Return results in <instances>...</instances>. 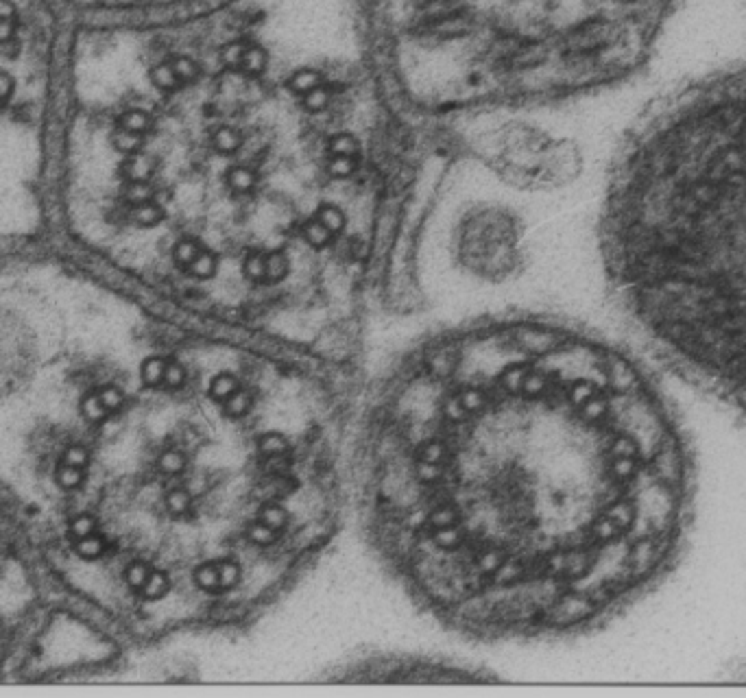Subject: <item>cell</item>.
<instances>
[{"mask_svg":"<svg viewBox=\"0 0 746 698\" xmlns=\"http://www.w3.org/2000/svg\"><path fill=\"white\" fill-rule=\"evenodd\" d=\"M160 469L166 474H182L186 467V454H182L179 449H166L164 454L157 461Z\"/></svg>","mask_w":746,"mask_h":698,"instance_id":"cell-21","label":"cell"},{"mask_svg":"<svg viewBox=\"0 0 746 698\" xmlns=\"http://www.w3.org/2000/svg\"><path fill=\"white\" fill-rule=\"evenodd\" d=\"M327 171H329L332 177H338V180H343V177H350L356 171V162H354V157L332 155V159L327 164Z\"/></svg>","mask_w":746,"mask_h":698,"instance_id":"cell-28","label":"cell"},{"mask_svg":"<svg viewBox=\"0 0 746 698\" xmlns=\"http://www.w3.org/2000/svg\"><path fill=\"white\" fill-rule=\"evenodd\" d=\"M149 574H151V568L144 563V561H133V563L127 568V572H124V579H127V585L131 590L140 592L149 579Z\"/></svg>","mask_w":746,"mask_h":698,"instance_id":"cell-20","label":"cell"},{"mask_svg":"<svg viewBox=\"0 0 746 698\" xmlns=\"http://www.w3.org/2000/svg\"><path fill=\"white\" fill-rule=\"evenodd\" d=\"M267 68V52L260 46H247L242 61H240V70L249 77H258L265 72Z\"/></svg>","mask_w":746,"mask_h":698,"instance_id":"cell-10","label":"cell"},{"mask_svg":"<svg viewBox=\"0 0 746 698\" xmlns=\"http://www.w3.org/2000/svg\"><path fill=\"white\" fill-rule=\"evenodd\" d=\"M329 153H332V155L356 157V153H358V142H356V138H352V135H347V133L334 135V138L329 140Z\"/></svg>","mask_w":746,"mask_h":698,"instance_id":"cell-22","label":"cell"},{"mask_svg":"<svg viewBox=\"0 0 746 698\" xmlns=\"http://www.w3.org/2000/svg\"><path fill=\"white\" fill-rule=\"evenodd\" d=\"M238 389H240V382H238L236 376L229 374V371H220V374H216V376L212 378L210 389H207V395H210L212 402L223 404V402L229 398V395H233Z\"/></svg>","mask_w":746,"mask_h":698,"instance_id":"cell-2","label":"cell"},{"mask_svg":"<svg viewBox=\"0 0 746 698\" xmlns=\"http://www.w3.org/2000/svg\"><path fill=\"white\" fill-rule=\"evenodd\" d=\"M301 231H303V238H306V242L314 249L327 247V244L332 242V238H334V234H332V231L316 216H312L310 221H306V225H303Z\"/></svg>","mask_w":746,"mask_h":698,"instance_id":"cell-6","label":"cell"},{"mask_svg":"<svg viewBox=\"0 0 746 698\" xmlns=\"http://www.w3.org/2000/svg\"><path fill=\"white\" fill-rule=\"evenodd\" d=\"M620 291L657 347L746 398V57L653 101L609 201Z\"/></svg>","mask_w":746,"mask_h":698,"instance_id":"cell-1","label":"cell"},{"mask_svg":"<svg viewBox=\"0 0 746 698\" xmlns=\"http://www.w3.org/2000/svg\"><path fill=\"white\" fill-rule=\"evenodd\" d=\"M94 528H96V522H94L90 515H79V517L73 519V524H70V532H73L77 539L94 535Z\"/></svg>","mask_w":746,"mask_h":698,"instance_id":"cell-30","label":"cell"},{"mask_svg":"<svg viewBox=\"0 0 746 698\" xmlns=\"http://www.w3.org/2000/svg\"><path fill=\"white\" fill-rule=\"evenodd\" d=\"M227 182H229V188L233 190V193L245 195L256 186V173L251 168H247V166H236V168H231L227 173Z\"/></svg>","mask_w":746,"mask_h":698,"instance_id":"cell-15","label":"cell"},{"mask_svg":"<svg viewBox=\"0 0 746 698\" xmlns=\"http://www.w3.org/2000/svg\"><path fill=\"white\" fill-rule=\"evenodd\" d=\"M329 99H332L329 90L325 86H319L312 92L303 94V105H306V109H310V112H321V109H325L329 105Z\"/></svg>","mask_w":746,"mask_h":698,"instance_id":"cell-23","label":"cell"},{"mask_svg":"<svg viewBox=\"0 0 746 698\" xmlns=\"http://www.w3.org/2000/svg\"><path fill=\"white\" fill-rule=\"evenodd\" d=\"M201 249H203V244H199L197 240H192V238H184V240L175 242V247H173V260H175V264H177L179 269H186V271H188V266L195 262V258L201 253Z\"/></svg>","mask_w":746,"mask_h":698,"instance_id":"cell-8","label":"cell"},{"mask_svg":"<svg viewBox=\"0 0 746 698\" xmlns=\"http://www.w3.org/2000/svg\"><path fill=\"white\" fill-rule=\"evenodd\" d=\"M314 216L319 218V221H321L334 236L341 234V231L345 229V214H343V210L336 208V205H321V208L316 210Z\"/></svg>","mask_w":746,"mask_h":698,"instance_id":"cell-17","label":"cell"},{"mask_svg":"<svg viewBox=\"0 0 746 698\" xmlns=\"http://www.w3.org/2000/svg\"><path fill=\"white\" fill-rule=\"evenodd\" d=\"M88 458H90L88 449L81 447V445H70L66 449V454H64V463L75 465V467H81V469L88 465Z\"/></svg>","mask_w":746,"mask_h":698,"instance_id":"cell-31","label":"cell"},{"mask_svg":"<svg viewBox=\"0 0 746 698\" xmlns=\"http://www.w3.org/2000/svg\"><path fill=\"white\" fill-rule=\"evenodd\" d=\"M171 66H173L175 75L179 77V81H182V86L190 84V81H195L199 77V66L190 57H175V59H171Z\"/></svg>","mask_w":746,"mask_h":698,"instance_id":"cell-19","label":"cell"},{"mask_svg":"<svg viewBox=\"0 0 746 698\" xmlns=\"http://www.w3.org/2000/svg\"><path fill=\"white\" fill-rule=\"evenodd\" d=\"M288 275V258L284 251L273 249L267 253V282H282Z\"/></svg>","mask_w":746,"mask_h":698,"instance_id":"cell-14","label":"cell"},{"mask_svg":"<svg viewBox=\"0 0 746 698\" xmlns=\"http://www.w3.org/2000/svg\"><path fill=\"white\" fill-rule=\"evenodd\" d=\"M212 144L214 148L218 151V153H233V151H238L240 144H242V135L238 129L233 127H220L216 129V133L212 135Z\"/></svg>","mask_w":746,"mask_h":698,"instance_id":"cell-9","label":"cell"},{"mask_svg":"<svg viewBox=\"0 0 746 698\" xmlns=\"http://www.w3.org/2000/svg\"><path fill=\"white\" fill-rule=\"evenodd\" d=\"M216 266H218V260H216L214 251L203 247L201 253L195 258V262L188 266V273L197 280H210L216 275Z\"/></svg>","mask_w":746,"mask_h":698,"instance_id":"cell-7","label":"cell"},{"mask_svg":"<svg viewBox=\"0 0 746 698\" xmlns=\"http://www.w3.org/2000/svg\"><path fill=\"white\" fill-rule=\"evenodd\" d=\"M245 275L256 284L267 282V253L265 251H251L245 260Z\"/></svg>","mask_w":746,"mask_h":698,"instance_id":"cell-11","label":"cell"},{"mask_svg":"<svg viewBox=\"0 0 746 698\" xmlns=\"http://www.w3.org/2000/svg\"><path fill=\"white\" fill-rule=\"evenodd\" d=\"M81 481H83V472H81V467H75V465L64 463L57 472V483L61 489H75L81 485Z\"/></svg>","mask_w":746,"mask_h":698,"instance_id":"cell-26","label":"cell"},{"mask_svg":"<svg viewBox=\"0 0 746 698\" xmlns=\"http://www.w3.org/2000/svg\"><path fill=\"white\" fill-rule=\"evenodd\" d=\"M81 413L86 415V419H90V421H103V419L109 415V410L103 406V402H101V398H99V389L83 395V400H81Z\"/></svg>","mask_w":746,"mask_h":698,"instance_id":"cell-16","label":"cell"},{"mask_svg":"<svg viewBox=\"0 0 746 698\" xmlns=\"http://www.w3.org/2000/svg\"><path fill=\"white\" fill-rule=\"evenodd\" d=\"M169 590H171V579L164 572H151L140 592L146 600H160L162 596L169 594Z\"/></svg>","mask_w":746,"mask_h":698,"instance_id":"cell-13","label":"cell"},{"mask_svg":"<svg viewBox=\"0 0 746 698\" xmlns=\"http://www.w3.org/2000/svg\"><path fill=\"white\" fill-rule=\"evenodd\" d=\"M186 385V369L175 360H169L164 371V387L166 389H182Z\"/></svg>","mask_w":746,"mask_h":698,"instance_id":"cell-24","label":"cell"},{"mask_svg":"<svg viewBox=\"0 0 746 698\" xmlns=\"http://www.w3.org/2000/svg\"><path fill=\"white\" fill-rule=\"evenodd\" d=\"M99 398L103 402V406L109 410V413H114V410H118L124 402V393L122 389H118L116 385H107V387H101L99 389Z\"/></svg>","mask_w":746,"mask_h":698,"instance_id":"cell-27","label":"cell"},{"mask_svg":"<svg viewBox=\"0 0 746 698\" xmlns=\"http://www.w3.org/2000/svg\"><path fill=\"white\" fill-rule=\"evenodd\" d=\"M166 365H169V360L162 358V356H151V358H146L142 365H140V380L144 387H160L164 385V371H166Z\"/></svg>","mask_w":746,"mask_h":698,"instance_id":"cell-5","label":"cell"},{"mask_svg":"<svg viewBox=\"0 0 746 698\" xmlns=\"http://www.w3.org/2000/svg\"><path fill=\"white\" fill-rule=\"evenodd\" d=\"M321 81H323V79H321V75L316 72V70H299V72L293 75V79H290V90L301 94V97H303V94L312 92L314 88L323 86Z\"/></svg>","mask_w":746,"mask_h":698,"instance_id":"cell-18","label":"cell"},{"mask_svg":"<svg viewBox=\"0 0 746 698\" xmlns=\"http://www.w3.org/2000/svg\"><path fill=\"white\" fill-rule=\"evenodd\" d=\"M195 583L205 594H220L218 590V563L216 561H201L195 570Z\"/></svg>","mask_w":746,"mask_h":698,"instance_id":"cell-4","label":"cell"},{"mask_svg":"<svg viewBox=\"0 0 746 698\" xmlns=\"http://www.w3.org/2000/svg\"><path fill=\"white\" fill-rule=\"evenodd\" d=\"M103 548H105V541L94 535H88L77 541V554L83 559H96L103 552Z\"/></svg>","mask_w":746,"mask_h":698,"instance_id":"cell-25","label":"cell"},{"mask_svg":"<svg viewBox=\"0 0 746 698\" xmlns=\"http://www.w3.org/2000/svg\"><path fill=\"white\" fill-rule=\"evenodd\" d=\"M190 506H192V494L188 489L177 487V489H171L169 494H166V509H169L171 515L182 517V515H186L190 511Z\"/></svg>","mask_w":746,"mask_h":698,"instance_id":"cell-12","label":"cell"},{"mask_svg":"<svg viewBox=\"0 0 746 698\" xmlns=\"http://www.w3.org/2000/svg\"><path fill=\"white\" fill-rule=\"evenodd\" d=\"M149 79L160 92H175V90L182 88V81H179V77L175 75L171 61H162V64L151 68Z\"/></svg>","mask_w":746,"mask_h":698,"instance_id":"cell-3","label":"cell"},{"mask_svg":"<svg viewBox=\"0 0 746 698\" xmlns=\"http://www.w3.org/2000/svg\"><path fill=\"white\" fill-rule=\"evenodd\" d=\"M245 50H247V44H242V42H231V44H227V46L223 48L220 57H223V61H225L229 68H240Z\"/></svg>","mask_w":746,"mask_h":698,"instance_id":"cell-29","label":"cell"}]
</instances>
